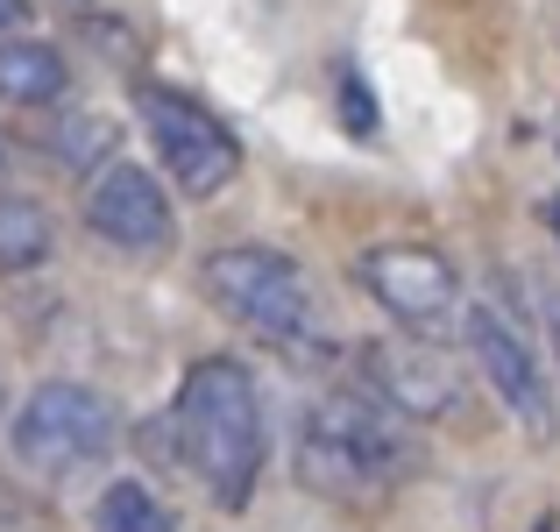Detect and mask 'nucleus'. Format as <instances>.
Returning a JSON list of instances; mask_svg holds the SVG:
<instances>
[{
  "label": "nucleus",
  "mask_w": 560,
  "mask_h": 532,
  "mask_svg": "<svg viewBox=\"0 0 560 532\" xmlns=\"http://www.w3.org/2000/svg\"><path fill=\"white\" fill-rule=\"evenodd\" d=\"M114 433L121 419L93 383H43L14 412V462H28L36 476H79L114 454Z\"/></svg>",
  "instance_id": "nucleus-4"
},
{
  "label": "nucleus",
  "mask_w": 560,
  "mask_h": 532,
  "mask_svg": "<svg viewBox=\"0 0 560 532\" xmlns=\"http://www.w3.org/2000/svg\"><path fill=\"white\" fill-rule=\"evenodd\" d=\"M341 114L355 128H370V100H362V85H341Z\"/></svg>",
  "instance_id": "nucleus-14"
},
{
  "label": "nucleus",
  "mask_w": 560,
  "mask_h": 532,
  "mask_svg": "<svg viewBox=\"0 0 560 532\" xmlns=\"http://www.w3.org/2000/svg\"><path fill=\"white\" fill-rule=\"evenodd\" d=\"M171 433H178L185 469L206 483L220 511H242L256 497L262 454H270V419H262V391L248 377V362L234 355H199L178 383L171 405Z\"/></svg>",
  "instance_id": "nucleus-1"
},
{
  "label": "nucleus",
  "mask_w": 560,
  "mask_h": 532,
  "mask_svg": "<svg viewBox=\"0 0 560 532\" xmlns=\"http://www.w3.org/2000/svg\"><path fill=\"white\" fill-rule=\"evenodd\" d=\"M85 228L107 248H128V256H150V248L171 242V199L142 164L128 157H107V171L85 185Z\"/></svg>",
  "instance_id": "nucleus-8"
},
{
  "label": "nucleus",
  "mask_w": 560,
  "mask_h": 532,
  "mask_svg": "<svg viewBox=\"0 0 560 532\" xmlns=\"http://www.w3.org/2000/svg\"><path fill=\"white\" fill-rule=\"evenodd\" d=\"M355 285L370 291L397 327H440L462 305V277L425 242H376L355 256Z\"/></svg>",
  "instance_id": "nucleus-6"
},
{
  "label": "nucleus",
  "mask_w": 560,
  "mask_h": 532,
  "mask_svg": "<svg viewBox=\"0 0 560 532\" xmlns=\"http://www.w3.org/2000/svg\"><path fill=\"white\" fill-rule=\"evenodd\" d=\"M547 228H553V242H560V199H547Z\"/></svg>",
  "instance_id": "nucleus-15"
},
{
  "label": "nucleus",
  "mask_w": 560,
  "mask_h": 532,
  "mask_svg": "<svg viewBox=\"0 0 560 532\" xmlns=\"http://www.w3.org/2000/svg\"><path fill=\"white\" fill-rule=\"evenodd\" d=\"M199 285L234 327H248L256 342L270 348H313L319 342V305L305 270L284 256V248L262 242H228L199 263Z\"/></svg>",
  "instance_id": "nucleus-3"
},
{
  "label": "nucleus",
  "mask_w": 560,
  "mask_h": 532,
  "mask_svg": "<svg viewBox=\"0 0 560 532\" xmlns=\"http://www.w3.org/2000/svg\"><path fill=\"white\" fill-rule=\"evenodd\" d=\"M462 327H468L462 342H468V355H476L482 383L497 391V405H504V412H511V419H518L533 440H553V433H560L553 383H547V369H539V355L525 348V334L511 327L504 313H490V305H468Z\"/></svg>",
  "instance_id": "nucleus-7"
},
{
  "label": "nucleus",
  "mask_w": 560,
  "mask_h": 532,
  "mask_svg": "<svg viewBox=\"0 0 560 532\" xmlns=\"http://www.w3.org/2000/svg\"><path fill=\"white\" fill-rule=\"evenodd\" d=\"M0 391H8V383H0Z\"/></svg>",
  "instance_id": "nucleus-17"
},
{
  "label": "nucleus",
  "mask_w": 560,
  "mask_h": 532,
  "mask_svg": "<svg viewBox=\"0 0 560 532\" xmlns=\"http://www.w3.org/2000/svg\"><path fill=\"white\" fill-rule=\"evenodd\" d=\"M362 369H370V391L405 419H447L462 397V377L433 342H376L362 355Z\"/></svg>",
  "instance_id": "nucleus-9"
},
{
  "label": "nucleus",
  "mask_w": 560,
  "mask_h": 532,
  "mask_svg": "<svg viewBox=\"0 0 560 532\" xmlns=\"http://www.w3.org/2000/svg\"><path fill=\"white\" fill-rule=\"evenodd\" d=\"M28 28V0H0V36H22Z\"/></svg>",
  "instance_id": "nucleus-13"
},
{
  "label": "nucleus",
  "mask_w": 560,
  "mask_h": 532,
  "mask_svg": "<svg viewBox=\"0 0 560 532\" xmlns=\"http://www.w3.org/2000/svg\"><path fill=\"white\" fill-rule=\"evenodd\" d=\"M100 532H178V519H171L142 483H114V490L100 497Z\"/></svg>",
  "instance_id": "nucleus-12"
},
{
  "label": "nucleus",
  "mask_w": 560,
  "mask_h": 532,
  "mask_svg": "<svg viewBox=\"0 0 560 532\" xmlns=\"http://www.w3.org/2000/svg\"><path fill=\"white\" fill-rule=\"evenodd\" d=\"M71 85V65L43 36H0V100L8 107H57Z\"/></svg>",
  "instance_id": "nucleus-10"
},
{
  "label": "nucleus",
  "mask_w": 560,
  "mask_h": 532,
  "mask_svg": "<svg viewBox=\"0 0 560 532\" xmlns=\"http://www.w3.org/2000/svg\"><path fill=\"white\" fill-rule=\"evenodd\" d=\"M405 412H390L376 391H334L305 412L299 433V476L334 505H376L411 476Z\"/></svg>",
  "instance_id": "nucleus-2"
},
{
  "label": "nucleus",
  "mask_w": 560,
  "mask_h": 532,
  "mask_svg": "<svg viewBox=\"0 0 560 532\" xmlns=\"http://www.w3.org/2000/svg\"><path fill=\"white\" fill-rule=\"evenodd\" d=\"M142 128L156 142V164L178 177L185 199H213L242 171V142L213 107H199L178 85H142Z\"/></svg>",
  "instance_id": "nucleus-5"
},
{
  "label": "nucleus",
  "mask_w": 560,
  "mask_h": 532,
  "mask_svg": "<svg viewBox=\"0 0 560 532\" xmlns=\"http://www.w3.org/2000/svg\"><path fill=\"white\" fill-rule=\"evenodd\" d=\"M0 164H8V150H0Z\"/></svg>",
  "instance_id": "nucleus-16"
},
{
  "label": "nucleus",
  "mask_w": 560,
  "mask_h": 532,
  "mask_svg": "<svg viewBox=\"0 0 560 532\" xmlns=\"http://www.w3.org/2000/svg\"><path fill=\"white\" fill-rule=\"evenodd\" d=\"M50 248H57V220H50V206L28 199V192H0V277L36 270Z\"/></svg>",
  "instance_id": "nucleus-11"
}]
</instances>
